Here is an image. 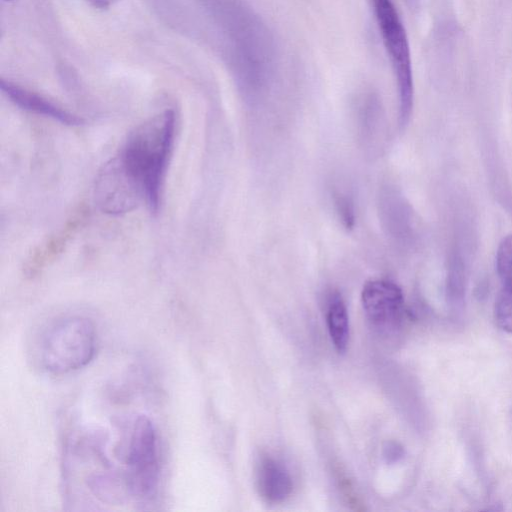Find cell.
I'll use <instances>...</instances> for the list:
<instances>
[{
  "mask_svg": "<svg viewBox=\"0 0 512 512\" xmlns=\"http://www.w3.org/2000/svg\"><path fill=\"white\" fill-rule=\"evenodd\" d=\"M175 127V112L166 109L135 127L117 154L128 174L142 189L153 214L160 207Z\"/></svg>",
  "mask_w": 512,
  "mask_h": 512,
  "instance_id": "1",
  "label": "cell"
},
{
  "mask_svg": "<svg viewBox=\"0 0 512 512\" xmlns=\"http://www.w3.org/2000/svg\"><path fill=\"white\" fill-rule=\"evenodd\" d=\"M97 335L92 321L83 316L57 320L43 333L38 358L47 372L67 374L85 367L94 357Z\"/></svg>",
  "mask_w": 512,
  "mask_h": 512,
  "instance_id": "2",
  "label": "cell"
},
{
  "mask_svg": "<svg viewBox=\"0 0 512 512\" xmlns=\"http://www.w3.org/2000/svg\"><path fill=\"white\" fill-rule=\"evenodd\" d=\"M377 25L390 59L399 95V119L404 127L413 109L414 86L405 27L392 0H371Z\"/></svg>",
  "mask_w": 512,
  "mask_h": 512,
  "instance_id": "3",
  "label": "cell"
},
{
  "mask_svg": "<svg viewBox=\"0 0 512 512\" xmlns=\"http://www.w3.org/2000/svg\"><path fill=\"white\" fill-rule=\"evenodd\" d=\"M126 487L140 500L151 499L160 477L158 435L153 422L137 416L131 426L126 450Z\"/></svg>",
  "mask_w": 512,
  "mask_h": 512,
  "instance_id": "4",
  "label": "cell"
},
{
  "mask_svg": "<svg viewBox=\"0 0 512 512\" xmlns=\"http://www.w3.org/2000/svg\"><path fill=\"white\" fill-rule=\"evenodd\" d=\"M93 197L103 213L121 215L135 209L144 199V194L115 155L98 172Z\"/></svg>",
  "mask_w": 512,
  "mask_h": 512,
  "instance_id": "5",
  "label": "cell"
},
{
  "mask_svg": "<svg viewBox=\"0 0 512 512\" xmlns=\"http://www.w3.org/2000/svg\"><path fill=\"white\" fill-rule=\"evenodd\" d=\"M363 309L368 319L379 327H392L401 320L404 297L394 282L385 279L370 280L361 292Z\"/></svg>",
  "mask_w": 512,
  "mask_h": 512,
  "instance_id": "6",
  "label": "cell"
},
{
  "mask_svg": "<svg viewBox=\"0 0 512 512\" xmlns=\"http://www.w3.org/2000/svg\"><path fill=\"white\" fill-rule=\"evenodd\" d=\"M88 216L89 210L84 205L79 206L58 231L39 244L25 262L26 276L34 277L52 264L85 225Z\"/></svg>",
  "mask_w": 512,
  "mask_h": 512,
  "instance_id": "7",
  "label": "cell"
},
{
  "mask_svg": "<svg viewBox=\"0 0 512 512\" xmlns=\"http://www.w3.org/2000/svg\"><path fill=\"white\" fill-rule=\"evenodd\" d=\"M0 88L10 101L23 110L51 118L70 126H79L85 122L84 119L78 115L63 109L49 99L15 83L1 79Z\"/></svg>",
  "mask_w": 512,
  "mask_h": 512,
  "instance_id": "8",
  "label": "cell"
},
{
  "mask_svg": "<svg viewBox=\"0 0 512 512\" xmlns=\"http://www.w3.org/2000/svg\"><path fill=\"white\" fill-rule=\"evenodd\" d=\"M257 487L266 501L278 503L291 494L293 483L286 467L278 460L266 455L258 464Z\"/></svg>",
  "mask_w": 512,
  "mask_h": 512,
  "instance_id": "9",
  "label": "cell"
},
{
  "mask_svg": "<svg viewBox=\"0 0 512 512\" xmlns=\"http://www.w3.org/2000/svg\"><path fill=\"white\" fill-rule=\"evenodd\" d=\"M331 341L339 353H343L349 341V320L345 303L338 293L331 295L326 313Z\"/></svg>",
  "mask_w": 512,
  "mask_h": 512,
  "instance_id": "10",
  "label": "cell"
},
{
  "mask_svg": "<svg viewBox=\"0 0 512 512\" xmlns=\"http://www.w3.org/2000/svg\"><path fill=\"white\" fill-rule=\"evenodd\" d=\"M496 269L503 285L512 292V235L505 237L499 244L496 254Z\"/></svg>",
  "mask_w": 512,
  "mask_h": 512,
  "instance_id": "11",
  "label": "cell"
},
{
  "mask_svg": "<svg viewBox=\"0 0 512 512\" xmlns=\"http://www.w3.org/2000/svg\"><path fill=\"white\" fill-rule=\"evenodd\" d=\"M495 320L505 332L512 334V292L501 289L495 302Z\"/></svg>",
  "mask_w": 512,
  "mask_h": 512,
  "instance_id": "12",
  "label": "cell"
},
{
  "mask_svg": "<svg viewBox=\"0 0 512 512\" xmlns=\"http://www.w3.org/2000/svg\"><path fill=\"white\" fill-rule=\"evenodd\" d=\"M335 207L339 219L346 229H352L355 224V212L353 202L349 197L336 194L334 197Z\"/></svg>",
  "mask_w": 512,
  "mask_h": 512,
  "instance_id": "13",
  "label": "cell"
},
{
  "mask_svg": "<svg viewBox=\"0 0 512 512\" xmlns=\"http://www.w3.org/2000/svg\"><path fill=\"white\" fill-rule=\"evenodd\" d=\"M384 456L388 462H395L403 456V449L399 444L389 442L384 447Z\"/></svg>",
  "mask_w": 512,
  "mask_h": 512,
  "instance_id": "14",
  "label": "cell"
},
{
  "mask_svg": "<svg viewBox=\"0 0 512 512\" xmlns=\"http://www.w3.org/2000/svg\"><path fill=\"white\" fill-rule=\"evenodd\" d=\"M92 7L100 10L108 9L116 0H86Z\"/></svg>",
  "mask_w": 512,
  "mask_h": 512,
  "instance_id": "15",
  "label": "cell"
},
{
  "mask_svg": "<svg viewBox=\"0 0 512 512\" xmlns=\"http://www.w3.org/2000/svg\"><path fill=\"white\" fill-rule=\"evenodd\" d=\"M411 11L416 12L420 8V0H404Z\"/></svg>",
  "mask_w": 512,
  "mask_h": 512,
  "instance_id": "16",
  "label": "cell"
},
{
  "mask_svg": "<svg viewBox=\"0 0 512 512\" xmlns=\"http://www.w3.org/2000/svg\"><path fill=\"white\" fill-rule=\"evenodd\" d=\"M4 1H13V0H4Z\"/></svg>",
  "mask_w": 512,
  "mask_h": 512,
  "instance_id": "17",
  "label": "cell"
}]
</instances>
